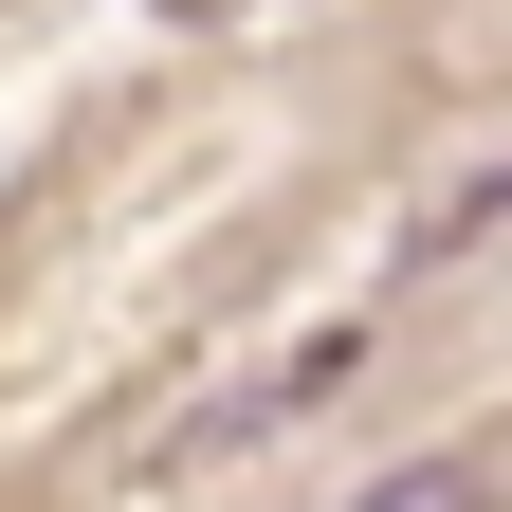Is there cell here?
<instances>
[{
	"label": "cell",
	"instance_id": "1",
	"mask_svg": "<svg viewBox=\"0 0 512 512\" xmlns=\"http://www.w3.org/2000/svg\"><path fill=\"white\" fill-rule=\"evenodd\" d=\"M348 366H366L348 330H311V348H275V366H238L220 403H183V421L147 439V476H220V458H256V439H293L311 403H348Z\"/></svg>",
	"mask_w": 512,
	"mask_h": 512
},
{
	"label": "cell",
	"instance_id": "2",
	"mask_svg": "<svg viewBox=\"0 0 512 512\" xmlns=\"http://www.w3.org/2000/svg\"><path fill=\"white\" fill-rule=\"evenodd\" d=\"M348 512H494V476L476 458H403V476H366Z\"/></svg>",
	"mask_w": 512,
	"mask_h": 512
},
{
	"label": "cell",
	"instance_id": "3",
	"mask_svg": "<svg viewBox=\"0 0 512 512\" xmlns=\"http://www.w3.org/2000/svg\"><path fill=\"white\" fill-rule=\"evenodd\" d=\"M494 220H512V165H494V183H458V202H439V220H421V238H403V256H476V238H494Z\"/></svg>",
	"mask_w": 512,
	"mask_h": 512
}]
</instances>
